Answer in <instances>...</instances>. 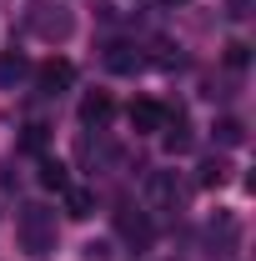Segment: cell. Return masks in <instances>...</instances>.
<instances>
[{"label":"cell","instance_id":"4fadbf2b","mask_svg":"<svg viewBox=\"0 0 256 261\" xmlns=\"http://www.w3.org/2000/svg\"><path fill=\"white\" fill-rule=\"evenodd\" d=\"M226 181V161H206L201 166V186H221Z\"/></svg>","mask_w":256,"mask_h":261},{"label":"cell","instance_id":"e0dca14e","mask_svg":"<svg viewBox=\"0 0 256 261\" xmlns=\"http://www.w3.org/2000/svg\"><path fill=\"white\" fill-rule=\"evenodd\" d=\"M226 61H231V65H246V45H226Z\"/></svg>","mask_w":256,"mask_h":261},{"label":"cell","instance_id":"5bb4252c","mask_svg":"<svg viewBox=\"0 0 256 261\" xmlns=\"http://www.w3.org/2000/svg\"><path fill=\"white\" fill-rule=\"evenodd\" d=\"M20 75H25V61H20V56H15V61H0V81H5V86L20 81Z\"/></svg>","mask_w":256,"mask_h":261},{"label":"cell","instance_id":"8fae6325","mask_svg":"<svg viewBox=\"0 0 256 261\" xmlns=\"http://www.w3.org/2000/svg\"><path fill=\"white\" fill-rule=\"evenodd\" d=\"M216 141H221V146H241V141H246V126L226 116V121H216Z\"/></svg>","mask_w":256,"mask_h":261},{"label":"cell","instance_id":"9c48e42d","mask_svg":"<svg viewBox=\"0 0 256 261\" xmlns=\"http://www.w3.org/2000/svg\"><path fill=\"white\" fill-rule=\"evenodd\" d=\"M106 116H111V96H106V91H91V96L81 100V121H86V126H96Z\"/></svg>","mask_w":256,"mask_h":261},{"label":"cell","instance_id":"5b68a950","mask_svg":"<svg viewBox=\"0 0 256 261\" xmlns=\"http://www.w3.org/2000/svg\"><path fill=\"white\" fill-rule=\"evenodd\" d=\"M146 191L156 206H181V186H176V171H156L151 181H146Z\"/></svg>","mask_w":256,"mask_h":261},{"label":"cell","instance_id":"8992f818","mask_svg":"<svg viewBox=\"0 0 256 261\" xmlns=\"http://www.w3.org/2000/svg\"><path fill=\"white\" fill-rule=\"evenodd\" d=\"M106 65H111L116 75H136V70L146 65V56H141L136 45H111V50H106Z\"/></svg>","mask_w":256,"mask_h":261},{"label":"cell","instance_id":"ba28073f","mask_svg":"<svg viewBox=\"0 0 256 261\" xmlns=\"http://www.w3.org/2000/svg\"><path fill=\"white\" fill-rule=\"evenodd\" d=\"M96 211V196L81 191V186H65V216H75V221H86Z\"/></svg>","mask_w":256,"mask_h":261},{"label":"cell","instance_id":"3957f363","mask_svg":"<svg viewBox=\"0 0 256 261\" xmlns=\"http://www.w3.org/2000/svg\"><path fill=\"white\" fill-rule=\"evenodd\" d=\"M35 81H40V91L56 96V91H65V86L75 81V65H70V61H45L40 70H35Z\"/></svg>","mask_w":256,"mask_h":261},{"label":"cell","instance_id":"277c9868","mask_svg":"<svg viewBox=\"0 0 256 261\" xmlns=\"http://www.w3.org/2000/svg\"><path fill=\"white\" fill-rule=\"evenodd\" d=\"M166 121H171V111L156 106V100H136L131 106V126L136 130H166Z\"/></svg>","mask_w":256,"mask_h":261},{"label":"cell","instance_id":"ac0fdd59","mask_svg":"<svg viewBox=\"0 0 256 261\" xmlns=\"http://www.w3.org/2000/svg\"><path fill=\"white\" fill-rule=\"evenodd\" d=\"M246 5H251V0H226V10H231V15H236V20H241V15H246Z\"/></svg>","mask_w":256,"mask_h":261},{"label":"cell","instance_id":"7a4b0ae2","mask_svg":"<svg viewBox=\"0 0 256 261\" xmlns=\"http://www.w3.org/2000/svg\"><path fill=\"white\" fill-rule=\"evenodd\" d=\"M31 31L40 35V40H65V35H70V15L40 5V10H31Z\"/></svg>","mask_w":256,"mask_h":261},{"label":"cell","instance_id":"6da1fadb","mask_svg":"<svg viewBox=\"0 0 256 261\" xmlns=\"http://www.w3.org/2000/svg\"><path fill=\"white\" fill-rule=\"evenodd\" d=\"M15 236H20V246H25L31 256H45V251L56 246V211L40 206V201H25V206L15 211Z\"/></svg>","mask_w":256,"mask_h":261},{"label":"cell","instance_id":"7c38bea8","mask_svg":"<svg viewBox=\"0 0 256 261\" xmlns=\"http://www.w3.org/2000/svg\"><path fill=\"white\" fill-rule=\"evenodd\" d=\"M20 146H25V151H45V126H40V121H31V126H25V136H20Z\"/></svg>","mask_w":256,"mask_h":261},{"label":"cell","instance_id":"52a82bcc","mask_svg":"<svg viewBox=\"0 0 256 261\" xmlns=\"http://www.w3.org/2000/svg\"><path fill=\"white\" fill-rule=\"evenodd\" d=\"M116 226H121V236H126V241H136V246H146V241H151V221H146L141 211H136V216H131V211H121V216H116Z\"/></svg>","mask_w":256,"mask_h":261},{"label":"cell","instance_id":"d6986e66","mask_svg":"<svg viewBox=\"0 0 256 261\" xmlns=\"http://www.w3.org/2000/svg\"><path fill=\"white\" fill-rule=\"evenodd\" d=\"M166 5H186V0H166Z\"/></svg>","mask_w":256,"mask_h":261},{"label":"cell","instance_id":"9a60e30c","mask_svg":"<svg viewBox=\"0 0 256 261\" xmlns=\"http://www.w3.org/2000/svg\"><path fill=\"white\" fill-rule=\"evenodd\" d=\"M86 261H111V246H106V241H91V246H86Z\"/></svg>","mask_w":256,"mask_h":261},{"label":"cell","instance_id":"2e32d148","mask_svg":"<svg viewBox=\"0 0 256 261\" xmlns=\"http://www.w3.org/2000/svg\"><path fill=\"white\" fill-rule=\"evenodd\" d=\"M166 146H171V151H186V146H191V136H186V130L176 126V130H171V136H166Z\"/></svg>","mask_w":256,"mask_h":261},{"label":"cell","instance_id":"30bf717a","mask_svg":"<svg viewBox=\"0 0 256 261\" xmlns=\"http://www.w3.org/2000/svg\"><path fill=\"white\" fill-rule=\"evenodd\" d=\"M40 186H50V191H65V186H70V176H65V166L45 156V161H40Z\"/></svg>","mask_w":256,"mask_h":261}]
</instances>
